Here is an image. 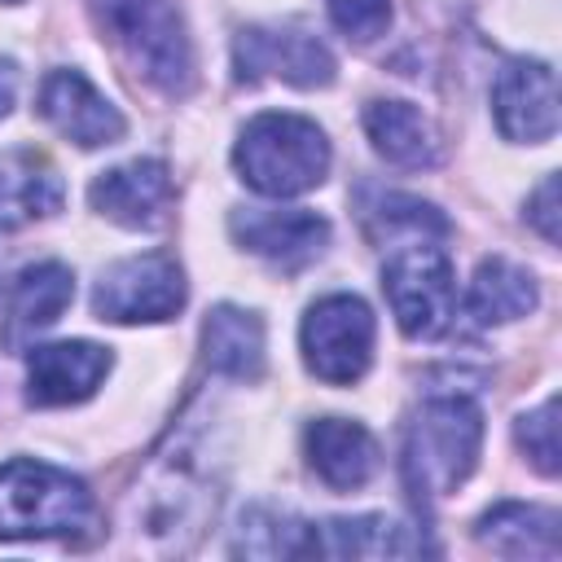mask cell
Listing matches in <instances>:
<instances>
[{"mask_svg": "<svg viewBox=\"0 0 562 562\" xmlns=\"http://www.w3.org/2000/svg\"><path fill=\"white\" fill-rule=\"evenodd\" d=\"M233 162L241 171V180L263 193V198H299L307 189H316L329 171V140L325 132L303 119V114H285V110H268L255 114L233 149Z\"/></svg>", "mask_w": 562, "mask_h": 562, "instance_id": "cell-1", "label": "cell"}, {"mask_svg": "<svg viewBox=\"0 0 562 562\" xmlns=\"http://www.w3.org/2000/svg\"><path fill=\"white\" fill-rule=\"evenodd\" d=\"M483 448V413L465 395H443L422 404L404 439V474L408 487L426 501L452 496L470 470L479 465Z\"/></svg>", "mask_w": 562, "mask_h": 562, "instance_id": "cell-2", "label": "cell"}, {"mask_svg": "<svg viewBox=\"0 0 562 562\" xmlns=\"http://www.w3.org/2000/svg\"><path fill=\"white\" fill-rule=\"evenodd\" d=\"M92 522V492L70 470L13 457L0 465V540L75 536Z\"/></svg>", "mask_w": 562, "mask_h": 562, "instance_id": "cell-3", "label": "cell"}, {"mask_svg": "<svg viewBox=\"0 0 562 562\" xmlns=\"http://www.w3.org/2000/svg\"><path fill=\"white\" fill-rule=\"evenodd\" d=\"M92 9L154 88H162L167 97L189 92L193 48L171 0H92Z\"/></svg>", "mask_w": 562, "mask_h": 562, "instance_id": "cell-4", "label": "cell"}, {"mask_svg": "<svg viewBox=\"0 0 562 562\" xmlns=\"http://www.w3.org/2000/svg\"><path fill=\"white\" fill-rule=\"evenodd\" d=\"M382 290L408 338H439L457 312L452 259L443 246H430L426 237L404 241L386 255Z\"/></svg>", "mask_w": 562, "mask_h": 562, "instance_id": "cell-5", "label": "cell"}, {"mask_svg": "<svg viewBox=\"0 0 562 562\" xmlns=\"http://www.w3.org/2000/svg\"><path fill=\"white\" fill-rule=\"evenodd\" d=\"M299 347H303V364L321 382H329V386L360 382L373 360L369 303L356 294H329V299L312 303L303 316V329H299Z\"/></svg>", "mask_w": 562, "mask_h": 562, "instance_id": "cell-6", "label": "cell"}, {"mask_svg": "<svg viewBox=\"0 0 562 562\" xmlns=\"http://www.w3.org/2000/svg\"><path fill=\"white\" fill-rule=\"evenodd\" d=\"M184 307V272L167 255H132L101 272L92 290L97 321L140 325V321H171Z\"/></svg>", "mask_w": 562, "mask_h": 562, "instance_id": "cell-7", "label": "cell"}, {"mask_svg": "<svg viewBox=\"0 0 562 562\" xmlns=\"http://www.w3.org/2000/svg\"><path fill=\"white\" fill-rule=\"evenodd\" d=\"M233 61L246 83L285 79L294 88H325L334 79V53L316 35L290 26H246L233 44Z\"/></svg>", "mask_w": 562, "mask_h": 562, "instance_id": "cell-8", "label": "cell"}, {"mask_svg": "<svg viewBox=\"0 0 562 562\" xmlns=\"http://www.w3.org/2000/svg\"><path fill=\"white\" fill-rule=\"evenodd\" d=\"M228 228L250 255L285 272L307 268L329 246V220L303 206H237L228 215Z\"/></svg>", "mask_w": 562, "mask_h": 562, "instance_id": "cell-9", "label": "cell"}, {"mask_svg": "<svg viewBox=\"0 0 562 562\" xmlns=\"http://www.w3.org/2000/svg\"><path fill=\"white\" fill-rule=\"evenodd\" d=\"M492 110L505 140L540 145L558 132V79L544 61L514 57L492 83Z\"/></svg>", "mask_w": 562, "mask_h": 562, "instance_id": "cell-10", "label": "cell"}, {"mask_svg": "<svg viewBox=\"0 0 562 562\" xmlns=\"http://www.w3.org/2000/svg\"><path fill=\"white\" fill-rule=\"evenodd\" d=\"M110 364V351L97 342H44L26 356V400L44 408L79 404L105 382Z\"/></svg>", "mask_w": 562, "mask_h": 562, "instance_id": "cell-11", "label": "cell"}, {"mask_svg": "<svg viewBox=\"0 0 562 562\" xmlns=\"http://www.w3.org/2000/svg\"><path fill=\"white\" fill-rule=\"evenodd\" d=\"M40 114L75 145L97 149V145H114L123 136V114L92 88L88 75L79 70H53L40 88Z\"/></svg>", "mask_w": 562, "mask_h": 562, "instance_id": "cell-12", "label": "cell"}, {"mask_svg": "<svg viewBox=\"0 0 562 562\" xmlns=\"http://www.w3.org/2000/svg\"><path fill=\"white\" fill-rule=\"evenodd\" d=\"M92 206L123 228H158L171 206V176L158 158H132L110 167L88 189Z\"/></svg>", "mask_w": 562, "mask_h": 562, "instance_id": "cell-13", "label": "cell"}, {"mask_svg": "<svg viewBox=\"0 0 562 562\" xmlns=\"http://www.w3.org/2000/svg\"><path fill=\"white\" fill-rule=\"evenodd\" d=\"M307 448V465L316 470V479L334 492H356L373 479L378 470V443L360 422L347 417H321L307 426L303 435Z\"/></svg>", "mask_w": 562, "mask_h": 562, "instance_id": "cell-14", "label": "cell"}, {"mask_svg": "<svg viewBox=\"0 0 562 562\" xmlns=\"http://www.w3.org/2000/svg\"><path fill=\"white\" fill-rule=\"evenodd\" d=\"M61 202H66V184L44 154L0 149V233L57 215Z\"/></svg>", "mask_w": 562, "mask_h": 562, "instance_id": "cell-15", "label": "cell"}, {"mask_svg": "<svg viewBox=\"0 0 562 562\" xmlns=\"http://www.w3.org/2000/svg\"><path fill=\"white\" fill-rule=\"evenodd\" d=\"M307 553H321V558H408V553H422V540L386 514H360V518L307 522Z\"/></svg>", "mask_w": 562, "mask_h": 562, "instance_id": "cell-16", "label": "cell"}, {"mask_svg": "<svg viewBox=\"0 0 562 562\" xmlns=\"http://www.w3.org/2000/svg\"><path fill=\"white\" fill-rule=\"evenodd\" d=\"M364 132L373 140V149L391 162V167H435L439 162V140L435 127L426 123V114L408 101H369L364 105Z\"/></svg>", "mask_w": 562, "mask_h": 562, "instance_id": "cell-17", "label": "cell"}, {"mask_svg": "<svg viewBox=\"0 0 562 562\" xmlns=\"http://www.w3.org/2000/svg\"><path fill=\"white\" fill-rule=\"evenodd\" d=\"M202 351H206V364L220 378L255 382L263 373V321L246 307L220 303L215 312H206Z\"/></svg>", "mask_w": 562, "mask_h": 562, "instance_id": "cell-18", "label": "cell"}, {"mask_svg": "<svg viewBox=\"0 0 562 562\" xmlns=\"http://www.w3.org/2000/svg\"><path fill=\"white\" fill-rule=\"evenodd\" d=\"M479 540L505 558H558V514L522 501H501L479 518Z\"/></svg>", "mask_w": 562, "mask_h": 562, "instance_id": "cell-19", "label": "cell"}, {"mask_svg": "<svg viewBox=\"0 0 562 562\" xmlns=\"http://www.w3.org/2000/svg\"><path fill=\"white\" fill-rule=\"evenodd\" d=\"M536 307V281L527 268L509 263V259H483L470 294H465V312L474 316V325H505L518 321Z\"/></svg>", "mask_w": 562, "mask_h": 562, "instance_id": "cell-20", "label": "cell"}, {"mask_svg": "<svg viewBox=\"0 0 562 562\" xmlns=\"http://www.w3.org/2000/svg\"><path fill=\"white\" fill-rule=\"evenodd\" d=\"M75 299V277L66 263H35L18 277L13 285V299H9V338H22V334H35V329H48L66 303Z\"/></svg>", "mask_w": 562, "mask_h": 562, "instance_id": "cell-21", "label": "cell"}, {"mask_svg": "<svg viewBox=\"0 0 562 562\" xmlns=\"http://www.w3.org/2000/svg\"><path fill=\"white\" fill-rule=\"evenodd\" d=\"M206 505V487L193 483V465L189 457H176L162 465L158 483L145 492V514H149V531H176L180 544V527L193 531V509Z\"/></svg>", "mask_w": 562, "mask_h": 562, "instance_id": "cell-22", "label": "cell"}, {"mask_svg": "<svg viewBox=\"0 0 562 562\" xmlns=\"http://www.w3.org/2000/svg\"><path fill=\"white\" fill-rule=\"evenodd\" d=\"M514 435L540 474H558V400H544L536 413H522Z\"/></svg>", "mask_w": 562, "mask_h": 562, "instance_id": "cell-23", "label": "cell"}, {"mask_svg": "<svg viewBox=\"0 0 562 562\" xmlns=\"http://www.w3.org/2000/svg\"><path fill=\"white\" fill-rule=\"evenodd\" d=\"M334 26L347 40H378L391 26V0H325Z\"/></svg>", "mask_w": 562, "mask_h": 562, "instance_id": "cell-24", "label": "cell"}, {"mask_svg": "<svg viewBox=\"0 0 562 562\" xmlns=\"http://www.w3.org/2000/svg\"><path fill=\"white\" fill-rule=\"evenodd\" d=\"M527 220L540 228L544 241H558V176H544V184L527 202Z\"/></svg>", "mask_w": 562, "mask_h": 562, "instance_id": "cell-25", "label": "cell"}, {"mask_svg": "<svg viewBox=\"0 0 562 562\" xmlns=\"http://www.w3.org/2000/svg\"><path fill=\"white\" fill-rule=\"evenodd\" d=\"M13 97H18V66L0 57V119L13 110Z\"/></svg>", "mask_w": 562, "mask_h": 562, "instance_id": "cell-26", "label": "cell"}]
</instances>
